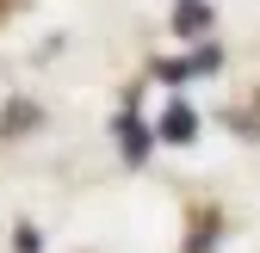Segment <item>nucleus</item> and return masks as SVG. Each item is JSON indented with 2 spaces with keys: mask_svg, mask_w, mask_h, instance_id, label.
<instances>
[{
  "mask_svg": "<svg viewBox=\"0 0 260 253\" xmlns=\"http://www.w3.org/2000/svg\"><path fill=\"white\" fill-rule=\"evenodd\" d=\"M192 136H199L192 105H168V117H161V142H192Z\"/></svg>",
  "mask_w": 260,
  "mask_h": 253,
  "instance_id": "obj_1",
  "label": "nucleus"
},
{
  "mask_svg": "<svg viewBox=\"0 0 260 253\" xmlns=\"http://www.w3.org/2000/svg\"><path fill=\"white\" fill-rule=\"evenodd\" d=\"M205 25H211L205 0H180V13H174V31H186V37H192V31H205Z\"/></svg>",
  "mask_w": 260,
  "mask_h": 253,
  "instance_id": "obj_3",
  "label": "nucleus"
},
{
  "mask_svg": "<svg viewBox=\"0 0 260 253\" xmlns=\"http://www.w3.org/2000/svg\"><path fill=\"white\" fill-rule=\"evenodd\" d=\"M118 142H124L130 161H143V154H149V130H143L137 117H118Z\"/></svg>",
  "mask_w": 260,
  "mask_h": 253,
  "instance_id": "obj_2",
  "label": "nucleus"
}]
</instances>
